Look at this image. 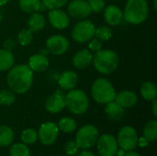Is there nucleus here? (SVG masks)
<instances>
[{
	"instance_id": "obj_34",
	"label": "nucleus",
	"mask_w": 157,
	"mask_h": 156,
	"mask_svg": "<svg viewBox=\"0 0 157 156\" xmlns=\"http://www.w3.org/2000/svg\"><path fill=\"white\" fill-rule=\"evenodd\" d=\"M64 151L65 154L68 156L76 155L79 152V147L77 146L75 141H70L67 142L65 146H64Z\"/></svg>"
},
{
	"instance_id": "obj_38",
	"label": "nucleus",
	"mask_w": 157,
	"mask_h": 156,
	"mask_svg": "<svg viewBox=\"0 0 157 156\" xmlns=\"http://www.w3.org/2000/svg\"><path fill=\"white\" fill-rule=\"evenodd\" d=\"M148 143L149 142L144 137H141V138L138 139V144L137 145H139L141 148H145V147L148 146Z\"/></svg>"
},
{
	"instance_id": "obj_41",
	"label": "nucleus",
	"mask_w": 157,
	"mask_h": 156,
	"mask_svg": "<svg viewBox=\"0 0 157 156\" xmlns=\"http://www.w3.org/2000/svg\"><path fill=\"white\" fill-rule=\"evenodd\" d=\"M123 156H141L138 153L136 152H133V151H129V152H126L125 154Z\"/></svg>"
},
{
	"instance_id": "obj_11",
	"label": "nucleus",
	"mask_w": 157,
	"mask_h": 156,
	"mask_svg": "<svg viewBox=\"0 0 157 156\" xmlns=\"http://www.w3.org/2000/svg\"><path fill=\"white\" fill-rule=\"evenodd\" d=\"M46 48L53 55L64 54L69 49V40L63 35L55 34L46 40Z\"/></svg>"
},
{
	"instance_id": "obj_1",
	"label": "nucleus",
	"mask_w": 157,
	"mask_h": 156,
	"mask_svg": "<svg viewBox=\"0 0 157 156\" xmlns=\"http://www.w3.org/2000/svg\"><path fill=\"white\" fill-rule=\"evenodd\" d=\"M6 83L9 89L15 94H25L32 86L33 72L26 64L13 65L8 70Z\"/></svg>"
},
{
	"instance_id": "obj_46",
	"label": "nucleus",
	"mask_w": 157,
	"mask_h": 156,
	"mask_svg": "<svg viewBox=\"0 0 157 156\" xmlns=\"http://www.w3.org/2000/svg\"><path fill=\"white\" fill-rule=\"evenodd\" d=\"M3 20V13H2V10L0 9V22Z\"/></svg>"
},
{
	"instance_id": "obj_45",
	"label": "nucleus",
	"mask_w": 157,
	"mask_h": 156,
	"mask_svg": "<svg viewBox=\"0 0 157 156\" xmlns=\"http://www.w3.org/2000/svg\"><path fill=\"white\" fill-rule=\"evenodd\" d=\"M153 3H154V9L156 10L157 9V0H153Z\"/></svg>"
},
{
	"instance_id": "obj_17",
	"label": "nucleus",
	"mask_w": 157,
	"mask_h": 156,
	"mask_svg": "<svg viewBox=\"0 0 157 156\" xmlns=\"http://www.w3.org/2000/svg\"><path fill=\"white\" fill-rule=\"evenodd\" d=\"M93 55L88 50H81L77 51L73 57V65L76 69H86L92 63Z\"/></svg>"
},
{
	"instance_id": "obj_22",
	"label": "nucleus",
	"mask_w": 157,
	"mask_h": 156,
	"mask_svg": "<svg viewBox=\"0 0 157 156\" xmlns=\"http://www.w3.org/2000/svg\"><path fill=\"white\" fill-rule=\"evenodd\" d=\"M15 63V57L10 51L0 49V72L8 71Z\"/></svg>"
},
{
	"instance_id": "obj_4",
	"label": "nucleus",
	"mask_w": 157,
	"mask_h": 156,
	"mask_svg": "<svg viewBox=\"0 0 157 156\" xmlns=\"http://www.w3.org/2000/svg\"><path fill=\"white\" fill-rule=\"evenodd\" d=\"M115 88L109 80L99 77L97 78L91 86V96L93 99L98 104H107L114 100Z\"/></svg>"
},
{
	"instance_id": "obj_16",
	"label": "nucleus",
	"mask_w": 157,
	"mask_h": 156,
	"mask_svg": "<svg viewBox=\"0 0 157 156\" xmlns=\"http://www.w3.org/2000/svg\"><path fill=\"white\" fill-rule=\"evenodd\" d=\"M114 101L123 108H130L137 104L138 97L131 90H122L119 93H116Z\"/></svg>"
},
{
	"instance_id": "obj_27",
	"label": "nucleus",
	"mask_w": 157,
	"mask_h": 156,
	"mask_svg": "<svg viewBox=\"0 0 157 156\" xmlns=\"http://www.w3.org/2000/svg\"><path fill=\"white\" fill-rule=\"evenodd\" d=\"M59 131H62L64 133H72L76 130V122L73 118L64 117L62 118L57 124Z\"/></svg>"
},
{
	"instance_id": "obj_9",
	"label": "nucleus",
	"mask_w": 157,
	"mask_h": 156,
	"mask_svg": "<svg viewBox=\"0 0 157 156\" xmlns=\"http://www.w3.org/2000/svg\"><path fill=\"white\" fill-rule=\"evenodd\" d=\"M97 149L100 156H115L119 150L117 139L111 134H103L98 137Z\"/></svg>"
},
{
	"instance_id": "obj_35",
	"label": "nucleus",
	"mask_w": 157,
	"mask_h": 156,
	"mask_svg": "<svg viewBox=\"0 0 157 156\" xmlns=\"http://www.w3.org/2000/svg\"><path fill=\"white\" fill-rule=\"evenodd\" d=\"M92 12H101L105 8V0H88Z\"/></svg>"
},
{
	"instance_id": "obj_36",
	"label": "nucleus",
	"mask_w": 157,
	"mask_h": 156,
	"mask_svg": "<svg viewBox=\"0 0 157 156\" xmlns=\"http://www.w3.org/2000/svg\"><path fill=\"white\" fill-rule=\"evenodd\" d=\"M88 49L91 51H98L102 49V41L98 40L97 38H92L88 42Z\"/></svg>"
},
{
	"instance_id": "obj_24",
	"label": "nucleus",
	"mask_w": 157,
	"mask_h": 156,
	"mask_svg": "<svg viewBox=\"0 0 157 156\" xmlns=\"http://www.w3.org/2000/svg\"><path fill=\"white\" fill-rule=\"evenodd\" d=\"M18 6L23 12L32 14L40 9L42 3L41 0H19Z\"/></svg>"
},
{
	"instance_id": "obj_18",
	"label": "nucleus",
	"mask_w": 157,
	"mask_h": 156,
	"mask_svg": "<svg viewBox=\"0 0 157 156\" xmlns=\"http://www.w3.org/2000/svg\"><path fill=\"white\" fill-rule=\"evenodd\" d=\"M77 80H78V76L76 73L73 71H65L59 76L58 85L63 90L69 91L76 86Z\"/></svg>"
},
{
	"instance_id": "obj_15",
	"label": "nucleus",
	"mask_w": 157,
	"mask_h": 156,
	"mask_svg": "<svg viewBox=\"0 0 157 156\" xmlns=\"http://www.w3.org/2000/svg\"><path fill=\"white\" fill-rule=\"evenodd\" d=\"M104 19L110 26H118L123 20V12L119 6L109 5L104 8Z\"/></svg>"
},
{
	"instance_id": "obj_14",
	"label": "nucleus",
	"mask_w": 157,
	"mask_h": 156,
	"mask_svg": "<svg viewBox=\"0 0 157 156\" xmlns=\"http://www.w3.org/2000/svg\"><path fill=\"white\" fill-rule=\"evenodd\" d=\"M65 108L64 95L60 91H56L48 97L45 102V108L52 114L59 113Z\"/></svg>"
},
{
	"instance_id": "obj_19",
	"label": "nucleus",
	"mask_w": 157,
	"mask_h": 156,
	"mask_svg": "<svg viewBox=\"0 0 157 156\" xmlns=\"http://www.w3.org/2000/svg\"><path fill=\"white\" fill-rule=\"evenodd\" d=\"M49 60L47 56H44L40 53L34 54L29 57L28 66L30 68L32 72H43L49 67Z\"/></svg>"
},
{
	"instance_id": "obj_31",
	"label": "nucleus",
	"mask_w": 157,
	"mask_h": 156,
	"mask_svg": "<svg viewBox=\"0 0 157 156\" xmlns=\"http://www.w3.org/2000/svg\"><path fill=\"white\" fill-rule=\"evenodd\" d=\"M17 42L21 46H27L29 45L32 42L33 40V33L28 29H23L17 33Z\"/></svg>"
},
{
	"instance_id": "obj_37",
	"label": "nucleus",
	"mask_w": 157,
	"mask_h": 156,
	"mask_svg": "<svg viewBox=\"0 0 157 156\" xmlns=\"http://www.w3.org/2000/svg\"><path fill=\"white\" fill-rule=\"evenodd\" d=\"M15 45H16V41L12 38H7L4 41V49L5 50H7V51H11L15 48Z\"/></svg>"
},
{
	"instance_id": "obj_33",
	"label": "nucleus",
	"mask_w": 157,
	"mask_h": 156,
	"mask_svg": "<svg viewBox=\"0 0 157 156\" xmlns=\"http://www.w3.org/2000/svg\"><path fill=\"white\" fill-rule=\"evenodd\" d=\"M69 0H41V3L44 7L48 9L61 8L68 3Z\"/></svg>"
},
{
	"instance_id": "obj_28",
	"label": "nucleus",
	"mask_w": 157,
	"mask_h": 156,
	"mask_svg": "<svg viewBox=\"0 0 157 156\" xmlns=\"http://www.w3.org/2000/svg\"><path fill=\"white\" fill-rule=\"evenodd\" d=\"M112 30L108 26H100L96 28L95 30V38L99 40L100 41H108L112 38Z\"/></svg>"
},
{
	"instance_id": "obj_20",
	"label": "nucleus",
	"mask_w": 157,
	"mask_h": 156,
	"mask_svg": "<svg viewBox=\"0 0 157 156\" xmlns=\"http://www.w3.org/2000/svg\"><path fill=\"white\" fill-rule=\"evenodd\" d=\"M45 24H46V19L44 16L39 12L32 13L27 22L28 28L32 33L42 30L45 27Z\"/></svg>"
},
{
	"instance_id": "obj_29",
	"label": "nucleus",
	"mask_w": 157,
	"mask_h": 156,
	"mask_svg": "<svg viewBox=\"0 0 157 156\" xmlns=\"http://www.w3.org/2000/svg\"><path fill=\"white\" fill-rule=\"evenodd\" d=\"M20 139L22 141V143L26 145L33 144L38 140V132L33 129H26L21 132Z\"/></svg>"
},
{
	"instance_id": "obj_40",
	"label": "nucleus",
	"mask_w": 157,
	"mask_h": 156,
	"mask_svg": "<svg viewBox=\"0 0 157 156\" xmlns=\"http://www.w3.org/2000/svg\"><path fill=\"white\" fill-rule=\"evenodd\" d=\"M152 102H153V103H152V110H153V115H154V117H155V118H156L157 117V101H156V99H154Z\"/></svg>"
},
{
	"instance_id": "obj_8",
	"label": "nucleus",
	"mask_w": 157,
	"mask_h": 156,
	"mask_svg": "<svg viewBox=\"0 0 157 156\" xmlns=\"http://www.w3.org/2000/svg\"><path fill=\"white\" fill-rule=\"evenodd\" d=\"M138 133L132 126H124L118 132V145L125 152L133 151L138 144Z\"/></svg>"
},
{
	"instance_id": "obj_32",
	"label": "nucleus",
	"mask_w": 157,
	"mask_h": 156,
	"mask_svg": "<svg viewBox=\"0 0 157 156\" xmlns=\"http://www.w3.org/2000/svg\"><path fill=\"white\" fill-rule=\"evenodd\" d=\"M16 100L15 93L8 89H3L0 91V105L10 106Z\"/></svg>"
},
{
	"instance_id": "obj_30",
	"label": "nucleus",
	"mask_w": 157,
	"mask_h": 156,
	"mask_svg": "<svg viewBox=\"0 0 157 156\" xmlns=\"http://www.w3.org/2000/svg\"><path fill=\"white\" fill-rule=\"evenodd\" d=\"M9 156H30V152L26 144L15 143L10 148Z\"/></svg>"
},
{
	"instance_id": "obj_7",
	"label": "nucleus",
	"mask_w": 157,
	"mask_h": 156,
	"mask_svg": "<svg viewBox=\"0 0 157 156\" xmlns=\"http://www.w3.org/2000/svg\"><path fill=\"white\" fill-rule=\"evenodd\" d=\"M96 27L91 20L82 19L77 22L72 29V38L78 43L89 41L95 36Z\"/></svg>"
},
{
	"instance_id": "obj_6",
	"label": "nucleus",
	"mask_w": 157,
	"mask_h": 156,
	"mask_svg": "<svg viewBox=\"0 0 157 156\" xmlns=\"http://www.w3.org/2000/svg\"><path fill=\"white\" fill-rule=\"evenodd\" d=\"M99 137L98 130L91 124L81 127L75 135V143L79 149H89L94 146Z\"/></svg>"
},
{
	"instance_id": "obj_13",
	"label": "nucleus",
	"mask_w": 157,
	"mask_h": 156,
	"mask_svg": "<svg viewBox=\"0 0 157 156\" xmlns=\"http://www.w3.org/2000/svg\"><path fill=\"white\" fill-rule=\"evenodd\" d=\"M48 20L51 26L56 29H64L69 26V16L60 8L51 9L48 13Z\"/></svg>"
},
{
	"instance_id": "obj_39",
	"label": "nucleus",
	"mask_w": 157,
	"mask_h": 156,
	"mask_svg": "<svg viewBox=\"0 0 157 156\" xmlns=\"http://www.w3.org/2000/svg\"><path fill=\"white\" fill-rule=\"evenodd\" d=\"M77 156H96L92 152L88 151L87 149L86 150H83L82 152H78L77 154Z\"/></svg>"
},
{
	"instance_id": "obj_42",
	"label": "nucleus",
	"mask_w": 157,
	"mask_h": 156,
	"mask_svg": "<svg viewBox=\"0 0 157 156\" xmlns=\"http://www.w3.org/2000/svg\"><path fill=\"white\" fill-rule=\"evenodd\" d=\"M40 54H42V55H44V56H47L50 52H49V51L47 50V48L46 49H42L41 51H40Z\"/></svg>"
},
{
	"instance_id": "obj_3",
	"label": "nucleus",
	"mask_w": 157,
	"mask_h": 156,
	"mask_svg": "<svg viewBox=\"0 0 157 156\" xmlns=\"http://www.w3.org/2000/svg\"><path fill=\"white\" fill-rule=\"evenodd\" d=\"M149 7L146 0H128L124 11L123 18L132 25L143 24L148 17Z\"/></svg>"
},
{
	"instance_id": "obj_12",
	"label": "nucleus",
	"mask_w": 157,
	"mask_h": 156,
	"mask_svg": "<svg viewBox=\"0 0 157 156\" xmlns=\"http://www.w3.org/2000/svg\"><path fill=\"white\" fill-rule=\"evenodd\" d=\"M69 15L76 19L82 20L88 17L92 12L91 7L86 0H72L68 4Z\"/></svg>"
},
{
	"instance_id": "obj_47",
	"label": "nucleus",
	"mask_w": 157,
	"mask_h": 156,
	"mask_svg": "<svg viewBox=\"0 0 157 156\" xmlns=\"http://www.w3.org/2000/svg\"><path fill=\"white\" fill-rule=\"evenodd\" d=\"M56 156H65V155H56Z\"/></svg>"
},
{
	"instance_id": "obj_23",
	"label": "nucleus",
	"mask_w": 157,
	"mask_h": 156,
	"mask_svg": "<svg viewBox=\"0 0 157 156\" xmlns=\"http://www.w3.org/2000/svg\"><path fill=\"white\" fill-rule=\"evenodd\" d=\"M140 92L142 97L147 101H153L154 99H156V86L151 81L144 82L141 86Z\"/></svg>"
},
{
	"instance_id": "obj_26",
	"label": "nucleus",
	"mask_w": 157,
	"mask_h": 156,
	"mask_svg": "<svg viewBox=\"0 0 157 156\" xmlns=\"http://www.w3.org/2000/svg\"><path fill=\"white\" fill-rule=\"evenodd\" d=\"M144 137L148 142H155L157 139L156 120H150L146 122L144 128Z\"/></svg>"
},
{
	"instance_id": "obj_10",
	"label": "nucleus",
	"mask_w": 157,
	"mask_h": 156,
	"mask_svg": "<svg viewBox=\"0 0 157 156\" xmlns=\"http://www.w3.org/2000/svg\"><path fill=\"white\" fill-rule=\"evenodd\" d=\"M59 128L54 122H45L40 125L38 131V138L44 145H52L57 140Z\"/></svg>"
},
{
	"instance_id": "obj_44",
	"label": "nucleus",
	"mask_w": 157,
	"mask_h": 156,
	"mask_svg": "<svg viewBox=\"0 0 157 156\" xmlns=\"http://www.w3.org/2000/svg\"><path fill=\"white\" fill-rule=\"evenodd\" d=\"M10 0H0V6H3L5 5H6Z\"/></svg>"
},
{
	"instance_id": "obj_2",
	"label": "nucleus",
	"mask_w": 157,
	"mask_h": 156,
	"mask_svg": "<svg viewBox=\"0 0 157 156\" xmlns=\"http://www.w3.org/2000/svg\"><path fill=\"white\" fill-rule=\"evenodd\" d=\"M92 63L96 71L101 74H110L116 71L120 60L118 54L111 50H99L93 56Z\"/></svg>"
},
{
	"instance_id": "obj_25",
	"label": "nucleus",
	"mask_w": 157,
	"mask_h": 156,
	"mask_svg": "<svg viewBox=\"0 0 157 156\" xmlns=\"http://www.w3.org/2000/svg\"><path fill=\"white\" fill-rule=\"evenodd\" d=\"M14 140V132L12 129L6 125L0 126V147H7Z\"/></svg>"
},
{
	"instance_id": "obj_43",
	"label": "nucleus",
	"mask_w": 157,
	"mask_h": 156,
	"mask_svg": "<svg viewBox=\"0 0 157 156\" xmlns=\"http://www.w3.org/2000/svg\"><path fill=\"white\" fill-rule=\"evenodd\" d=\"M125 151H123L122 149H121V150H118L117 151V154H116V155H118V156H123L124 154H125Z\"/></svg>"
},
{
	"instance_id": "obj_5",
	"label": "nucleus",
	"mask_w": 157,
	"mask_h": 156,
	"mask_svg": "<svg viewBox=\"0 0 157 156\" xmlns=\"http://www.w3.org/2000/svg\"><path fill=\"white\" fill-rule=\"evenodd\" d=\"M65 108L75 115H82L86 112L89 100L86 92L81 89H72L64 96Z\"/></svg>"
},
{
	"instance_id": "obj_21",
	"label": "nucleus",
	"mask_w": 157,
	"mask_h": 156,
	"mask_svg": "<svg viewBox=\"0 0 157 156\" xmlns=\"http://www.w3.org/2000/svg\"><path fill=\"white\" fill-rule=\"evenodd\" d=\"M104 111L107 117L111 120H121L124 117V108L114 100L106 104Z\"/></svg>"
}]
</instances>
